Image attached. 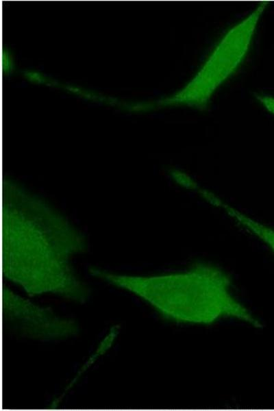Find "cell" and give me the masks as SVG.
Here are the masks:
<instances>
[{
	"label": "cell",
	"instance_id": "6da1fadb",
	"mask_svg": "<svg viewBox=\"0 0 274 411\" xmlns=\"http://www.w3.org/2000/svg\"><path fill=\"white\" fill-rule=\"evenodd\" d=\"M2 273L29 296L54 293L77 301L88 291L69 263L86 240L63 216L16 182L2 184Z\"/></svg>",
	"mask_w": 274,
	"mask_h": 411
},
{
	"label": "cell",
	"instance_id": "277c9868",
	"mask_svg": "<svg viewBox=\"0 0 274 411\" xmlns=\"http://www.w3.org/2000/svg\"><path fill=\"white\" fill-rule=\"evenodd\" d=\"M3 314L27 336L42 339H60L75 334L73 321L55 316L51 310L35 305L15 295L8 288L2 290Z\"/></svg>",
	"mask_w": 274,
	"mask_h": 411
},
{
	"label": "cell",
	"instance_id": "7a4b0ae2",
	"mask_svg": "<svg viewBox=\"0 0 274 411\" xmlns=\"http://www.w3.org/2000/svg\"><path fill=\"white\" fill-rule=\"evenodd\" d=\"M90 273L137 295L173 323L208 326L233 319L261 326L232 293L229 275L210 264L197 263L182 271L147 276L120 275L97 268L90 269Z\"/></svg>",
	"mask_w": 274,
	"mask_h": 411
},
{
	"label": "cell",
	"instance_id": "3957f363",
	"mask_svg": "<svg viewBox=\"0 0 274 411\" xmlns=\"http://www.w3.org/2000/svg\"><path fill=\"white\" fill-rule=\"evenodd\" d=\"M268 2H261L219 41L193 77L179 90L158 102L160 106L186 105L206 109L217 88L245 59Z\"/></svg>",
	"mask_w": 274,
	"mask_h": 411
},
{
	"label": "cell",
	"instance_id": "5b68a950",
	"mask_svg": "<svg viewBox=\"0 0 274 411\" xmlns=\"http://www.w3.org/2000/svg\"><path fill=\"white\" fill-rule=\"evenodd\" d=\"M216 206L218 208L223 210L227 214L247 232L265 243L274 252L273 228L251 219L221 199L217 202Z\"/></svg>",
	"mask_w": 274,
	"mask_h": 411
},
{
	"label": "cell",
	"instance_id": "8992f818",
	"mask_svg": "<svg viewBox=\"0 0 274 411\" xmlns=\"http://www.w3.org/2000/svg\"><path fill=\"white\" fill-rule=\"evenodd\" d=\"M256 97L263 107L274 115V97L265 95H259Z\"/></svg>",
	"mask_w": 274,
	"mask_h": 411
}]
</instances>
